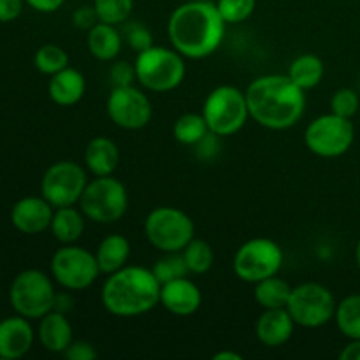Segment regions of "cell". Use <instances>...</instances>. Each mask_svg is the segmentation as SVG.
<instances>
[{
  "label": "cell",
  "mask_w": 360,
  "mask_h": 360,
  "mask_svg": "<svg viewBox=\"0 0 360 360\" xmlns=\"http://www.w3.org/2000/svg\"><path fill=\"white\" fill-rule=\"evenodd\" d=\"M225 25L213 0H188L172 11L167 35L172 48L185 58L202 60L221 46Z\"/></svg>",
  "instance_id": "6da1fadb"
},
{
  "label": "cell",
  "mask_w": 360,
  "mask_h": 360,
  "mask_svg": "<svg viewBox=\"0 0 360 360\" xmlns=\"http://www.w3.org/2000/svg\"><path fill=\"white\" fill-rule=\"evenodd\" d=\"M250 118L269 130H287L301 122L306 94L287 74H266L245 90Z\"/></svg>",
  "instance_id": "7a4b0ae2"
},
{
  "label": "cell",
  "mask_w": 360,
  "mask_h": 360,
  "mask_svg": "<svg viewBox=\"0 0 360 360\" xmlns=\"http://www.w3.org/2000/svg\"><path fill=\"white\" fill-rule=\"evenodd\" d=\"M162 283L153 271L143 266L122 267L108 274L101 290L105 311L118 319H132L151 311L160 304Z\"/></svg>",
  "instance_id": "3957f363"
},
{
  "label": "cell",
  "mask_w": 360,
  "mask_h": 360,
  "mask_svg": "<svg viewBox=\"0 0 360 360\" xmlns=\"http://www.w3.org/2000/svg\"><path fill=\"white\" fill-rule=\"evenodd\" d=\"M137 81L141 86L153 94H167L176 90L186 76L185 56L174 48L151 46L137 53L134 62Z\"/></svg>",
  "instance_id": "277c9868"
},
{
  "label": "cell",
  "mask_w": 360,
  "mask_h": 360,
  "mask_svg": "<svg viewBox=\"0 0 360 360\" xmlns=\"http://www.w3.org/2000/svg\"><path fill=\"white\" fill-rule=\"evenodd\" d=\"M79 210L94 224H115L129 210V192L115 176H95L81 195Z\"/></svg>",
  "instance_id": "5b68a950"
},
{
  "label": "cell",
  "mask_w": 360,
  "mask_h": 360,
  "mask_svg": "<svg viewBox=\"0 0 360 360\" xmlns=\"http://www.w3.org/2000/svg\"><path fill=\"white\" fill-rule=\"evenodd\" d=\"M202 116L210 132L220 137L234 136L250 118L246 94L232 84H220L204 101Z\"/></svg>",
  "instance_id": "8992f818"
},
{
  "label": "cell",
  "mask_w": 360,
  "mask_h": 360,
  "mask_svg": "<svg viewBox=\"0 0 360 360\" xmlns=\"http://www.w3.org/2000/svg\"><path fill=\"white\" fill-rule=\"evenodd\" d=\"M144 236L148 243L160 252H183L195 238V224L178 207L158 206L151 210L144 220Z\"/></svg>",
  "instance_id": "52a82bcc"
},
{
  "label": "cell",
  "mask_w": 360,
  "mask_h": 360,
  "mask_svg": "<svg viewBox=\"0 0 360 360\" xmlns=\"http://www.w3.org/2000/svg\"><path fill=\"white\" fill-rule=\"evenodd\" d=\"M56 290L53 280L39 269H25L13 280L9 301L16 315L28 320H41L53 311Z\"/></svg>",
  "instance_id": "ba28073f"
},
{
  "label": "cell",
  "mask_w": 360,
  "mask_h": 360,
  "mask_svg": "<svg viewBox=\"0 0 360 360\" xmlns=\"http://www.w3.org/2000/svg\"><path fill=\"white\" fill-rule=\"evenodd\" d=\"M281 267H283V250L269 238L248 239L239 246L232 260L236 276L250 285L276 276Z\"/></svg>",
  "instance_id": "9c48e42d"
},
{
  "label": "cell",
  "mask_w": 360,
  "mask_h": 360,
  "mask_svg": "<svg viewBox=\"0 0 360 360\" xmlns=\"http://www.w3.org/2000/svg\"><path fill=\"white\" fill-rule=\"evenodd\" d=\"M338 302L333 292L322 283L306 281L292 288L287 309L295 326L304 329H319L327 326L336 315Z\"/></svg>",
  "instance_id": "30bf717a"
},
{
  "label": "cell",
  "mask_w": 360,
  "mask_h": 360,
  "mask_svg": "<svg viewBox=\"0 0 360 360\" xmlns=\"http://www.w3.org/2000/svg\"><path fill=\"white\" fill-rule=\"evenodd\" d=\"M97 257L83 246L63 245L51 257V276L62 288L70 292H83L97 281Z\"/></svg>",
  "instance_id": "8fae6325"
},
{
  "label": "cell",
  "mask_w": 360,
  "mask_h": 360,
  "mask_svg": "<svg viewBox=\"0 0 360 360\" xmlns=\"http://www.w3.org/2000/svg\"><path fill=\"white\" fill-rule=\"evenodd\" d=\"M355 141V127L350 118L334 112L311 120L306 127L304 143L313 155L322 158H338L347 153Z\"/></svg>",
  "instance_id": "7c38bea8"
},
{
  "label": "cell",
  "mask_w": 360,
  "mask_h": 360,
  "mask_svg": "<svg viewBox=\"0 0 360 360\" xmlns=\"http://www.w3.org/2000/svg\"><path fill=\"white\" fill-rule=\"evenodd\" d=\"M86 185L88 176L83 165L74 160H60L46 169L41 179V195L55 210L76 206Z\"/></svg>",
  "instance_id": "4fadbf2b"
},
{
  "label": "cell",
  "mask_w": 360,
  "mask_h": 360,
  "mask_svg": "<svg viewBox=\"0 0 360 360\" xmlns=\"http://www.w3.org/2000/svg\"><path fill=\"white\" fill-rule=\"evenodd\" d=\"M105 109L111 122L125 130L144 129L153 116L150 97L134 84L112 88Z\"/></svg>",
  "instance_id": "5bb4252c"
},
{
  "label": "cell",
  "mask_w": 360,
  "mask_h": 360,
  "mask_svg": "<svg viewBox=\"0 0 360 360\" xmlns=\"http://www.w3.org/2000/svg\"><path fill=\"white\" fill-rule=\"evenodd\" d=\"M55 207L44 197H23L11 210V221L18 232L27 236L42 234L51 227Z\"/></svg>",
  "instance_id": "9a60e30c"
},
{
  "label": "cell",
  "mask_w": 360,
  "mask_h": 360,
  "mask_svg": "<svg viewBox=\"0 0 360 360\" xmlns=\"http://www.w3.org/2000/svg\"><path fill=\"white\" fill-rule=\"evenodd\" d=\"M160 304L174 316H190L202 306V292L188 276L162 283Z\"/></svg>",
  "instance_id": "2e32d148"
},
{
  "label": "cell",
  "mask_w": 360,
  "mask_h": 360,
  "mask_svg": "<svg viewBox=\"0 0 360 360\" xmlns=\"http://www.w3.org/2000/svg\"><path fill=\"white\" fill-rule=\"evenodd\" d=\"M35 333L30 320L16 315L0 322V359L16 360L25 357L34 347Z\"/></svg>",
  "instance_id": "e0dca14e"
},
{
  "label": "cell",
  "mask_w": 360,
  "mask_h": 360,
  "mask_svg": "<svg viewBox=\"0 0 360 360\" xmlns=\"http://www.w3.org/2000/svg\"><path fill=\"white\" fill-rule=\"evenodd\" d=\"M295 322L287 308L264 309L255 326L257 340L267 348L283 347L294 336Z\"/></svg>",
  "instance_id": "ac0fdd59"
},
{
  "label": "cell",
  "mask_w": 360,
  "mask_h": 360,
  "mask_svg": "<svg viewBox=\"0 0 360 360\" xmlns=\"http://www.w3.org/2000/svg\"><path fill=\"white\" fill-rule=\"evenodd\" d=\"M84 91H86V79L83 72L70 65L53 74L48 83L49 98L62 108L76 105L84 97Z\"/></svg>",
  "instance_id": "d6986e66"
},
{
  "label": "cell",
  "mask_w": 360,
  "mask_h": 360,
  "mask_svg": "<svg viewBox=\"0 0 360 360\" xmlns=\"http://www.w3.org/2000/svg\"><path fill=\"white\" fill-rule=\"evenodd\" d=\"M37 338L44 350L51 352V354H63L74 341L72 326L65 313L53 309L48 315L42 316L37 329Z\"/></svg>",
  "instance_id": "ffe728a7"
},
{
  "label": "cell",
  "mask_w": 360,
  "mask_h": 360,
  "mask_svg": "<svg viewBox=\"0 0 360 360\" xmlns=\"http://www.w3.org/2000/svg\"><path fill=\"white\" fill-rule=\"evenodd\" d=\"M120 164V150L112 139L97 136L86 144L84 165L94 176H112Z\"/></svg>",
  "instance_id": "44dd1931"
},
{
  "label": "cell",
  "mask_w": 360,
  "mask_h": 360,
  "mask_svg": "<svg viewBox=\"0 0 360 360\" xmlns=\"http://www.w3.org/2000/svg\"><path fill=\"white\" fill-rule=\"evenodd\" d=\"M130 241L122 234H109L98 243L97 252H95V257H97L98 269H101V274H112L116 271H120L122 267H125L129 264L130 259Z\"/></svg>",
  "instance_id": "7402d4cb"
},
{
  "label": "cell",
  "mask_w": 360,
  "mask_h": 360,
  "mask_svg": "<svg viewBox=\"0 0 360 360\" xmlns=\"http://www.w3.org/2000/svg\"><path fill=\"white\" fill-rule=\"evenodd\" d=\"M88 51L94 58L101 60V62H112L116 56L120 55L123 46V39L116 25L102 23L98 21L86 37Z\"/></svg>",
  "instance_id": "603a6c76"
},
{
  "label": "cell",
  "mask_w": 360,
  "mask_h": 360,
  "mask_svg": "<svg viewBox=\"0 0 360 360\" xmlns=\"http://www.w3.org/2000/svg\"><path fill=\"white\" fill-rule=\"evenodd\" d=\"M84 229H86V217L83 211L74 206H65L55 210L49 231L53 238L62 245H74L84 234Z\"/></svg>",
  "instance_id": "cb8c5ba5"
},
{
  "label": "cell",
  "mask_w": 360,
  "mask_h": 360,
  "mask_svg": "<svg viewBox=\"0 0 360 360\" xmlns=\"http://www.w3.org/2000/svg\"><path fill=\"white\" fill-rule=\"evenodd\" d=\"M323 74H326V67H323L322 58L313 53H304L290 63L287 76L306 91L319 86L323 79Z\"/></svg>",
  "instance_id": "d4e9b609"
},
{
  "label": "cell",
  "mask_w": 360,
  "mask_h": 360,
  "mask_svg": "<svg viewBox=\"0 0 360 360\" xmlns=\"http://www.w3.org/2000/svg\"><path fill=\"white\" fill-rule=\"evenodd\" d=\"M290 294L292 287L278 274L255 283V290H253V297L262 309L287 308Z\"/></svg>",
  "instance_id": "484cf974"
},
{
  "label": "cell",
  "mask_w": 360,
  "mask_h": 360,
  "mask_svg": "<svg viewBox=\"0 0 360 360\" xmlns=\"http://www.w3.org/2000/svg\"><path fill=\"white\" fill-rule=\"evenodd\" d=\"M336 326L340 333L348 340H360V294L347 295L338 302Z\"/></svg>",
  "instance_id": "4316f807"
},
{
  "label": "cell",
  "mask_w": 360,
  "mask_h": 360,
  "mask_svg": "<svg viewBox=\"0 0 360 360\" xmlns=\"http://www.w3.org/2000/svg\"><path fill=\"white\" fill-rule=\"evenodd\" d=\"M210 132L202 112H185L172 125V136L183 146H195Z\"/></svg>",
  "instance_id": "83f0119b"
},
{
  "label": "cell",
  "mask_w": 360,
  "mask_h": 360,
  "mask_svg": "<svg viewBox=\"0 0 360 360\" xmlns=\"http://www.w3.org/2000/svg\"><path fill=\"white\" fill-rule=\"evenodd\" d=\"M183 259H185L186 267H188L190 274H206L207 271L213 267L214 262V253L213 248L207 241L204 239L193 238L188 245L183 250Z\"/></svg>",
  "instance_id": "f1b7e54d"
},
{
  "label": "cell",
  "mask_w": 360,
  "mask_h": 360,
  "mask_svg": "<svg viewBox=\"0 0 360 360\" xmlns=\"http://www.w3.org/2000/svg\"><path fill=\"white\" fill-rule=\"evenodd\" d=\"M35 69L46 76L60 72L65 67H69V55L63 48L56 44H44L35 51L34 55Z\"/></svg>",
  "instance_id": "f546056e"
},
{
  "label": "cell",
  "mask_w": 360,
  "mask_h": 360,
  "mask_svg": "<svg viewBox=\"0 0 360 360\" xmlns=\"http://www.w3.org/2000/svg\"><path fill=\"white\" fill-rule=\"evenodd\" d=\"M98 21L109 25L127 23L134 9V0H94Z\"/></svg>",
  "instance_id": "4dcf8cb0"
},
{
  "label": "cell",
  "mask_w": 360,
  "mask_h": 360,
  "mask_svg": "<svg viewBox=\"0 0 360 360\" xmlns=\"http://www.w3.org/2000/svg\"><path fill=\"white\" fill-rule=\"evenodd\" d=\"M151 271H153V274L160 283H167V281L178 280V278L188 276L190 274L181 252L165 253V257H162V259L155 262Z\"/></svg>",
  "instance_id": "1f68e13d"
},
{
  "label": "cell",
  "mask_w": 360,
  "mask_h": 360,
  "mask_svg": "<svg viewBox=\"0 0 360 360\" xmlns=\"http://www.w3.org/2000/svg\"><path fill=\"white\" fill-rule=\"evenodd\" d=\"M217 7L227 25H238L255 13L257 0H217Z\"/></svg>",
  "instance_id": "d6a6232c"
},
{
  "label": "cell",
  "mask_w": 360,
  "mask_h": 360,
  "mask_svg": "<svg viewBox=\"0 0 360 360\" xmlns=\"http://www.w3.org/2000/svg\"><path fill=\"white\" fill-rule=\"evenodd\" d=\"M360 108V95L354 88H340L330 97V112L343 118H354Z\"/></svg>",
  "instance_id": "836d02e7"
},
{
  "label": "cell",
  "mask_w": 360,
  "mask_h": 360,
  "mask_svg": "<svg viewBox=\"0 0 360 360\" xmlns=\"http://www.w3.org/2000/svg\"><path fill=\"white\" fill-rule=\"evenodd\" d=\"M125 37H127V42H129L130 48L137 53L144 51V49H148L153 46V37H151L150 30H148V28L141 23L129 25V27H127Z\"/></svg>",
  "instance_id": "e575fe53"
},
{
  "label": "cell",
  "mask_w": 360,
  "mask_h": 360,
  "mask_svg": "<svg viewBox=\"0 0 360 360\" xmlns=\"http://www.w3.org/2000/svg\"><path fill=\"white\" fill-rule=\"evenodd\" d=\"M109 77H111L115 86H130L137 81L136 65L129 62H116L109 69Z\"/></svg>",
  "instance_id": "d590c367"
},
{
  "label": "cell",
  "mask_w": 360,
  "mask_h": 360,
  "mask_svg": "<svg viewBox=\"0 0 360 360\" xmlns=\"http://www.w3.org/2000/svg\"><path fill=\"white\" fill-rule=\"evenodd\" d=\"M72 23L77 30L90 32L95 25L98 23L97 11L94 6H81L74 11L72 14Z\"/></svg>",
  "instance_id": "8d00e7d4"
},
{
  "label": "cell",
  "mask_w": 360,
  "mask_h": 360,
  "mask_svg": "<svg viewBox=\"0 0 360 360\" xmlns=\"http://www.w3.org/2000/svg\"><path fill=\"white\" fill-rule=\"evenodd\" d=\"M220 136L213 132H207L199 143L195 144V153L197 157L202 158V160H213L214 157L218 155L220 151Z\"/></svg>",
  "instance_id": "74e56055"
},
{
  "label": "cell",
  "mask_w": 360,
  "mask_h": 360,
  "mask_svg": "<svg viewBox=\"0 0 360 360\" xmlns=\"http://www.w3.org/2000/svg\"><path fill=\"white\" fill-rule=\"evenodd\" d=\"M63 357L69 359V360H94L97 359V350L91 343L88 341H72L69 345L65 352H63Z\"/></svg>",
  "instance_id": "f35d334b"
},
{
  "label": "cell",
  "mask_w": 360,
  "mask_h": 360,
  "mask_svg": "<svg viewBox=\"0 0 360 360\" xmlns=\"http://www.w3.org/2000/svg\"><path fill=\"white\" fill-rule=\"evenodd\" d=\"M25 0H0V23H11L23 13Z\"/></svg>",
  "instance_id": "ab89813d"
},
{
  "label": "cell",
  "mask_w": 360,
  "mask_h": 360,
  "mask_svg": "<svg viewBox=\"0 0 360 360\" xmlns=\"http://www.w3.org/2000/svg\"><path fill=\"white\" fill-rule=\"evenodd\" d=\"M25 2H27L32 9L37 11V13L49 14V13H55V11H58L60 7L63 6V2H65V0H25Z\"/></svg>",
  "instance_id": "60d3db41"
},
{
  "label": "cell",
  "mask_w": 360,
  "mask_h": 360,
  "mask_svg": "<svg viewBox=\"0 0 360 360\" xmlns=\"http://www.w3.org/2000/svg\"><path fill=\"white\" fill-rule=\"evenodd\" d=\"M74 308V299L70 297L67 292H62V294H58L56 292V297H55V306H53V309L55 311H60V313H69L70 309Z\"/></svg>",
  "instance_id": "b9f144b4"
},
{
  "label": "cell",
  "mask_w": 360,
  "mask_h": 360,
  "mask_svg": "<svg viewBox=\"0 0 360 360\" xmlns=\"http://www.w3.org/2000/svg\"><path fill=\"white\" fill-rule=\"evenodd\" d=\"M341 360H360V340H350V343L341 350Z\"/></svg>",
  "instance_id": "7bdbcfd3"
},
{
  "label": "cell",
  "mask_w": 360,
  "mask_h": 360,
  "mask_svg": "<svg viewBox=\"0 0 360 360\" xmlns=\"http://www.w3.org/2000/svg\"><path fill=\"white\" fill-rule=\"evenodd\" d=\"M213 360H243V355L238 354V352H218V354L213 355Z\"/></svg>",
  "instance_id": "ee69618b"
},
{
  "label": "cell",
  "mask_w": 360,
  "mask_h": 360,
  "mask_svg": "<svg viewBox=\"0 0 360 360\" xmlns=\"http://www.w3.org/2000/svg\"><path fill=\"white\" fill-rule=\"evenodd\" d=\"M355 260H357V266H359V269H360V239H359V243H357V248H355Z\"/></svg>",
  "instance_id": "f6af8a7d"
}]
</instances>
